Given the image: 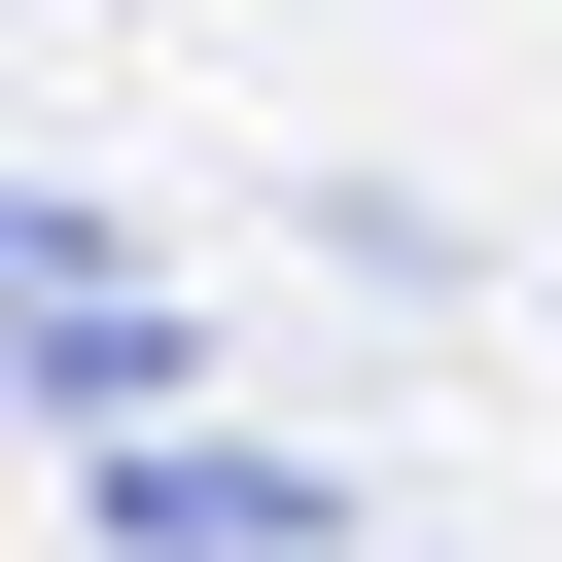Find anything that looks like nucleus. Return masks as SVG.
I'll return each mask as SVG.
<instances>
[{
    "mask_svg": "<svg viewBox=\"0 0 562 562\" xmlns=\"http://www.w3.org/2000/svg\"><path fill=\"white\" fill-rule=\"evenodd\" d=\"M35 281H140V246H105L70 176H0V316H35Z\"/></svg>",
    "mask_w": 562,
    "mask_h": 562,
    "instance_id": "7ed1b4c3",
    "label": "nucleus"
},
{
    "mask_svg": "<svg viewBox=\"0 0 562 562\" xmlns=\"http://www.w3.org/2000/svg\"><path fill=\"white\" fill-rule=\"evenodd\" d=\"M0 386H35L70 457H140V422L211 386V316H176V281H35V316H0Z\"/></svg>",
    "mask_w": 562,
    "mask_h": 562,
    "instance_id": "f03ea898",
    "label": "nucleus"
},
{
    "mask_svg": "<svg viewBox=\"0 0 562 562\" xmlns=\"http://www.w3.org/2000/svg\"><path fill=\"white\" fill-rule=\"evenodd\" d=\"M105 562H351V492L246 457V422H140V457H105Z\"/></svg>",
    "mask_w": 562,
    "mask_h": 562,
    "instance_id": "f257e3e1",
    "label": "nucleus"
},
{
    "mask_svg": "<svg viewBox=\"0 0 562 562\" xmlns=\"http://www.w3.org/2000/svg\"><path fill=\"white\" fill-rule=\"evenodd\" d=\"M527 281H562V246H527Z\"/></svg>",
    "mask_w": 562,
    "mask_h": 562,
    "instance_id": "20e7f679",
    "label": "nucleus"
}]
</instances>
